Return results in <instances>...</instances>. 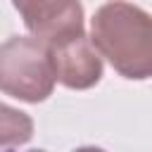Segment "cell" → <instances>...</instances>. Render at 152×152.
Wrapping results in <instances>:
<instances>
[{"label":"cell","instance_id":"obj_1","mask_svg":"<svg viewBox=\"0 0 152 152\" xmlns=\"http://www.w3.org/2000/svg\"><path fill=\"white\" fill-rule=\"evenodd\" d=\"M90 40L124 78L152 76V14L131 2H104L90 21Z\"/></svg>","mask_w":152,"mask_h":152},{"label":"cell","instance_id":"obj_2","mask_svg":"<svg viewBox=\"0 0 152 152\" xmlns=\"http://www.w3.org/2000/svg\"><path fill=\"white\" fill-rule=\"evenodd\" d=\"M57 83L52 52L45 43L26 36H12L0 48V88L5 95L24 102H43Z\"/></svg>","mask_w":152,"mask_h":152},{"label":"cell","instance_id":"obj_3","mask_svg":"<svg viewBox=\"0 0 152 152\" xmlns=\"http://www.w3.org/2000/svg\"><path fill=\"white\" fill-rule=\"evenodd\" d=\"M14 10L24 17L36 40L57 48L66 40L86 36L83 5L74 0H14Z\"/></svg>","mask_w":152,"mask_h":152},{"label":"cell","instance_id":"obj_4","mask_svg":"<svg viewBox=\"0 0 152 152\" xmlns=\"http://www.w3.org/2000/svg\"><path fill=\"white\" fill-rule=\"evenodd\" d=\"M57 81L71 90L93 88L102 78V55L88 36H78L57 48H50Z\"/></svg>","mask_w":152,"mask_h":152},{"label":"cell","instance_id":"obj_5","mask_svg":"<svg viewBox=\"0 0 152 152\" xmlns=\"http://www.w3.org/2000/svg\"><path fill=\"white\" fill-rule=\"evenodd\" d=\"M33 135V124L24 112H14L12 107L2 104V142L5 147L10 145H21Z\"/></svg>","mask_w":152,"mask_h":152},{"label":"cell","instance_id":"obj_6","mask_svg":"<svg viewBox=\"0 0 152 152\" xmlns=\"http://www.w3.org/2000/svg\"><path fill=\"white\" fill-rule=\"evenodd\" d=\"M74 152H104L102 147H78V150H74Z\"/></svg>","mask_w":152,"mask_h":152},{"label":"cell","instance_id":"obj_7","mask_svg":"<svg viewBox=\"0 0 152 152\" xmlns=\"http://www.w3.org/2000/svg\"><path fill=\"white\" fill-rule=\"evenodd\" d=\"M31 152H45V150H31Z\"/></svg>","mask_w":152,"mask_h":152}]
</instances>
